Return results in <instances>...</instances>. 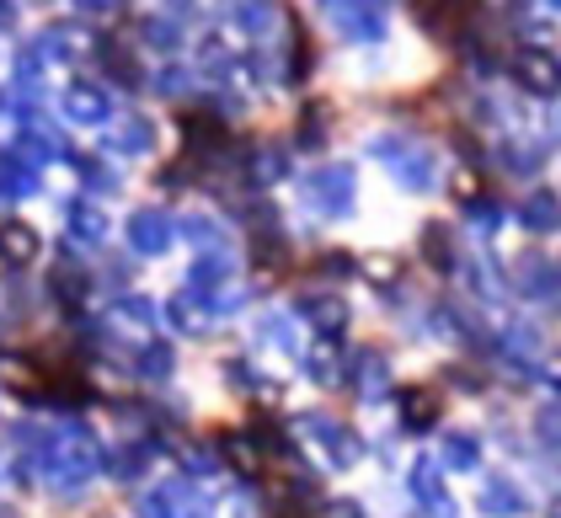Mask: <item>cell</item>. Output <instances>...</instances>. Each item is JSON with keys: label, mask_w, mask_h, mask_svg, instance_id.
<instances>
[{"label": "cell", "mask_w": 561, "mask_h": 518, "mask_svg": "<svg viewBox=\"0 0 561 518\" xmlns=\"http://www.w3.org/2000/svg\"><path fill=\"white\" fill-rule=\"evenodd\" d=\"M417 16L433 33H460V27H471L476 0H417Z\"/></svg>", "instance_id": "6da1fadb"}]
</instances>
